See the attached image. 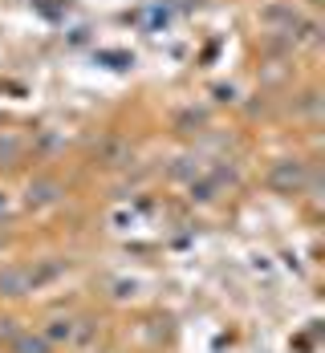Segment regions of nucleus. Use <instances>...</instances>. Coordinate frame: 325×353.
Masks as SVG:
<instances>
[{
	"mask_svg": "<svg viewBox=\"0 0 325 353\" xmlns=\"http://www.w3.org/2000/svg\"><path fill=\"white\" fill-rule=\"evenodd\" d=\"M301 175H305V171H301V163H293V167H281V171L273 175V183H293V187H297Z\"/></svg>",
	"mask_w": 325,
	"mask_h": 353,
	"instance_id": "f257e3e1",
	"label": "nucleus"
}]
</instances>
